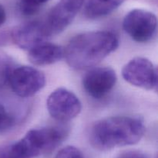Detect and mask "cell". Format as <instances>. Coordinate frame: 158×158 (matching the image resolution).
Masks as SVG:
<instances>
[{"mask_svg": "<svg viewBox=\"0 0 158 158\" xmlns=\"http://www.w3.org/2000/svg\"><path fill=\"white\" fill-rule=\"evenodd\" d=\"M118 46V39L112 32L84 33L71 39L64 49V57L72 68L86 69L100 63Z\"/></svg>", "mask_w": 158, "mask_h": 158, "instance_id": "1", "label": "cell"}, {"mask_svg": "<svg viewBox=\"0 0 158 158\" xmlns=\"http://www.w3.org/2000/svg\"><path fill=\"white\" fill-rule=\"evenodd\" d=\"M145 133L143 120L135 116H113L98 121L92 127L90 142L100 150L137 143Z\"/></svg>", "mask_w": 158, "mask_h": 158, "instance_id": "2", "label": "cell"}, {"mask_svg": "<svg viewBox=\"0 0 158 158\" xmlns=\"http://www.w3.org/2000/svg\"><path fill=\"white\" fill-rule=\"evenodd\" d=\"M46 107L49 115L59 122H66L80 113L82 105L77 95L66 88H57L49 95Z\"/></svg>", "mask_w": 158, "mask_h": 158, "instance_id": "3", "label": "cell"}, {"mask_svg": "<svg viewBox=\"0 0 158 158\" xmlns=\"http://www.w3.org/2000/svg\"><path fill=\"white\" fill-rule=\"evenodd\" d=\"M124 80L131 85L146 90L157 89V69L154 64L144 57H135L122 70Z\"/></svg>", "mask_w": 158, "mask_h": 158, "instance_id": "4", "label": "cell"}, {"mask_svg": "<svg viewBox=\"0 0 158 158\" xmlns=\"http://www.w3.org/2000/svg\"><path fill=\"white\" fill-rule=\"evenodd\" d=\"M157 26L156 15L144 9H133L127 14L123 22L125 32L139 43L151 40L155 34Z\"/></svg>", "mask_w": 158, "mask_h": 158, "instance_id": "5", "label": "cell"}, {"mask_svg": "<svg viewBox=\"0 0 158 158\" xmlns=\"http://www.w3.org/2000/svg\"><path fill=\"white\" fill-rule=\"evenodd\" d=\"M46 84L43 72L30 66L15 67L9 77V85L12 91L22 98L33 96Z\"/></svg>", "mask_w": 158, "mask_h": 158, "instance_id": "6", "label": "cell"}, {"mask_svg": "<svg viewBox=\"0 0 158 158\" xmlns=\"http://www.w3.org/2000/svg\"><path fill=\"white\" fill-rule=\"evenodd\" d=\"M67 134V129L65 127H43L29 130L23 139L35 156H37L55 150L64 141Z\"/></svg>", "mask_w": 158, "mask_h": 158, "instance_id": "7", "label": "cell"}, {"mask_svg": "<svg viewBox=\"0 0 158 158\" xmlns=\"http://www.w3.org/2000/svg\"><path fill=\"white\" fill-rule=\"evenodd\" d=\"M117 77L115 71L109 67L93 68L84 74L83 86L86 92L94 99L106 96L114 88Z\"/></svg>", "mask_w": 158, "mask_h": 158, "instance_id": "8", "label": "cell"}, {"mask_svg": "<svg viewBox=\"0 0 158 158\" xmlns=\"http://www.w3.org/2000/svg\"><path fill=\"white\" fill-rule=\"evenodd\" d=\"M85 0H60L44 21L50 37L63 32L81 9Z\"/></svg>", "mask_w": 158, "mask_h": 158, "instance_id": "9", "label": "cell"}, {"mask_svg": "<svg viewBox=\"0 0 158 158\" xmlns=\"http://www.w3.org/2000/svg\"><path fill=\"white\" fill-rule=\"evenodd\" d=\"M50 35L44 22L32 21L24 23L15 28L12 33L14 43L21 49L30 50L41 43H45Z\"/></svg>", "mask_w": 158, "mask_h": 158, "instance_id": "10", "label": "cell"}, {"mask_svg": "<svg viewBox=\"0 0 158 158\" xmlns=\"http://www.w3.org/2000/svg\"><path fill=\"white\" fill-rule=\"evenodd\" d=\"M64 57V49L54 43H45L29 50L28 59L35 66H47L60 61Z\"/></svg>", "mask_w": 158, "mask_h": 158, "instance_id": "11", "label": "cell"}, {"mask_svg": "<svg viewBox=\"0 0 158 158\" xmlns=\"http://www.w3.org/2000/svg\"><path fill=\"white\" fill-rule=\"evenodd\" d=\"M124 0H89L85 6V15L97 19L109 15L117 9Z\"/></svg>", "mask_w": 158, "mask_h": 158, "instance_id": "12", "label": "cell"}, {"mask_svg": "<svg viewBox=\"0 0 158 158\" xmlns=\"http://www.w3.org/2000/svg\"><path fill=\"white\" fill-rule=\"evenodd\" d=\"M35 156L24 139L0 147V158H34Z\"/></svg>", "mask_w": 158, "mask_h": 158, "instance_id": "13", "label": "cell"}, {"mask_svg": "<svg viewBox=\"0 0 158 158\" xmlns=\"http://www.w3.org/2000/svg\"><path fill=\"white\" fill-rule=\"evenodd\" d=\"M15 67L10 57L0 54V91L9 85L11 72Z\"/></svg>", "mask_w": 158, "mask_h": 158, "instance_id": "14", "label": "cell"}, {"mask_svg": "<svg viewBox=\"0 0 158 158\" xmlns=\"http://www.w3.org/2000/svg\"><path fill=\"white\" fill-rule=\"evenodd\" d=\"M49 0H20L19 9L25 15H32L39 12L40 7Z\"/></svg>", "mask_w": 158, "mask_h": 158, "instance_id": "15", "label": "cell"}, {"mask_svg": "<svg viewBox=\"0 0 158 158\" xmlns=\"http://www.w3.org/2000/svg\"><path fill=\"white\" fill-rule=\"evenodd\" d=\"M13 124V116L6 110L4 105L0 103V133L9 130L12 128Z\"/></svg>", "mask_w": 158, "mask_h": 158, "instance_id": "16", "label": "cell"}, {"mask_svg": "<svg viewBox=\"0 0 158 158\" xmlns=\"http://www.w3.org/2000/svg\"><path fill=\"white\" fill-rule=\"evenodd\" d=\"M55 158H84L83 153L77 147L68 146L60 150Z\"/></svg>", "mask_w": 158, "mask_h": 158, "instance_id": "17", "label": "cell"}, {"mask_svg": "<svg viewBox=\"0 0 158 158\" xmlns=\"http://www.w3.org/2000/svg\"><path fill=\"white\" fill-rule=\"evenodd\" d=\"M117 158H148L144 153L139 150H127L120 153Z\"/></svg>", "mask_w": 158, "mask_h": 158, "instance_id": "18", "label": "cell"}, {"mask_svg": "<svg viewBox=\"0 0 158 158\" xmlns=\"http://www.w3.org/2000/svg\"><path fill=\"white\" fill-rule=\"evenodd\" d=\"M6 20V13L5 8L0 4V26H2Z\"/></svg>", "mask_w": 158, "mask_h": 158, "instance_id": "19", "label": "cell"}]
</instances>
